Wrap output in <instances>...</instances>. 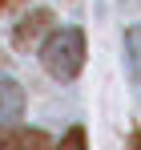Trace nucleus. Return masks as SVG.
Returning a JSON list of instances; mask_svg holds the SVG:
<instances>
[{
  "label": "nucleus",
  "mask_w": 141,
  "mask_h": 150,
  "mask_svg": "<svg viewBox=\"0 0 141 150\" xmlns=\"http://www.w3.org/2000/svg\"><path fill=\"white\" fill-rule=\"evenodd\" d=\"M40 65L57 81H73L85 65V33L81 28H52L40 45Z\"/></svg>",
  "instance_id": "1"
},
{
  "label": "nucleus",
  "mask_w": 141,
  "mask_h": 150,
  "mask_svg": "<svg viewBox=\"0 0 141 150\" xmlns=\"http://www.w3.org/2000/svg\"><path fill=\"white\" fill-rule=\"evenodd\" d=\"M20 114H24V89H20V81L8 77V73H0V126L12 122V118H20Z\"/></svg>",
  "instance_id": "2"
},
{
  "label": "nucleus",
  "mask_w": 141,
  "mask_h": 150,
  "mask_svg": "<svg viewBox=\"0 0 141 150\" xmlns=\"http://www.w3.org/2000/svg\"><path fill=\"white\" fill-rule=\"evenodd\" d=\"M48 21H52V12H45V8L28 12L20 25L12 28V45H16V49H28V45H32V41H36V37H40V33L48 28Z\"/></svg>",
  "instance_id": "3"
},
{
  "label": "nucleus",
  "mask_w": 141,
  "mask_h": 150,
  "mask_svg": "<svg viewBox=\"0 0 141 150\" xmlns=\"http://www.w3.org/2000/svg\"><path fill=\"white\" fill-rule=\"evenodd\" d=\"M52 138H48L45 130H28V126H16V130H0V150L8 146H48Z\"/></svg>",
  "instance_id": "4"
},
{
  "label": "nucleus",
  "mask_w": 141,
  "mask_h": 150,
  "mask_svg": "<svg viewBox=\"0 0 141 150\" xmlns=\"http://www.w3.org/2000/svg\"><path fill=\"white\" fill-rule=\"evenodd\" d=\"M125 61H129V73L141 81V25H133L125 33Z\"/></svg>",
  "instance_id": "5"
},
{
  "label": "nucleus",
  "mask_w": 141,
  "mask_h": 150,
  "mask_svg": "<svg viewBox=\"0 0 141 150\" xmlns=\"http://www.w3.org/2000/svg\"><path fill=\"white\" fill-rule=\"evenodd\" d=\"M61 142H65V146H85V130H81V126H73V130L61 138Z\"/></svg>",
  "instance_id": "6"
},
{
  "label": "nucleus",
  "mask_w": 141,
  "mask_h": 150,
  "mask_svg": "<svg viewBox=\"0 0 141 150\" xmlns=\"http://www.w3.org/2000/svg\"><path fill=\"white\" fill-rule=\"evenodd\" d=\"M12 4H16V0H0V12H8V8H12Z\"/></svg>",
  "instance_id": "7"
}]
</instances>
